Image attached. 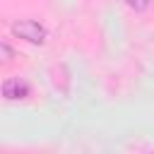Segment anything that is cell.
<instances>
[{
    "label": "cell",
    "mask_w": 154,
    "mask_h": 154,
    "mask_svg": "<svg viewBox=\"0 0 154 154\" xmlns=\"http://www.w3.org/2000/svg\"><path fill=\"white\" fill-rule=\"evenodd\" d=\"M10 31H12L17 38L26 41V43H43V41H46V29H43L38 22H31V19L14 22V24L10 26Z\"/></svg>",
    "instance_id": "1"
},
{
    "label": "cell",
    "mask_w": 154,
    "mask_h": 154,
    "mask_svg": "<svg viewBox=\"0 0 154 154\" xmlns=\"http://www.w3.org/2000/svg\"><path fill=\"white\" fill-rule=\"evenodd\" d=\"M29 84L24 82V79H19V77H7L5 82H2V96L7 99V101H17V99H26L29 96Z\"/></svg>",
    "instance_id": "2"
},
{
    "label": "cell",
    "mask_w": 154,
    "mask_h": 154,
    "mask_svg": "<svg viewBox=\"0 0 154 154\" xmlns=\"http://www.w3.org/2000/svg\"><path fill=\"white\" fill-rule=\"evenodd\" d=\"M0 58H2V63L7 65V63H12V58H14V51L10 48V43L7 41H2L0 43Z\"/></svg>",
    "instance_id": "3"
},
{
    "label": "cell",
    "mask_w": 154,
    "mask_h": 154,
    "mask_svg": "<svg viewBox=\"0 0 154 154\" xmlns=\"http://www.w3.org/2000/svg\"><path fill=\"white\" fill-rule=\"evenodd\" d=\"M125 5L130 10H135V12H142V10L149 7V0H125Z\"/></svg>",
    "instance_id": "4"
}]
</instances>
